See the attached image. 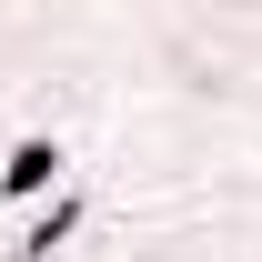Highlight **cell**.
Masks as SVG:
<instances>
[{
	"label": "cell",
	"mask_w": 262,
	"mask_h": 262,
	"mask_svg": "<svg viewBox=\"0 0 262 262\" xmlns=\"http://www.w3.org/2000/svg\"><path fill=\"white\" fill-rule=\"evenodd\" d=\"M51 162H61L51 141H20V151H10V171H0V192H40V182H51Z\"/></svg>",
	"instance_id": "obj_1"
}]
</instances>
